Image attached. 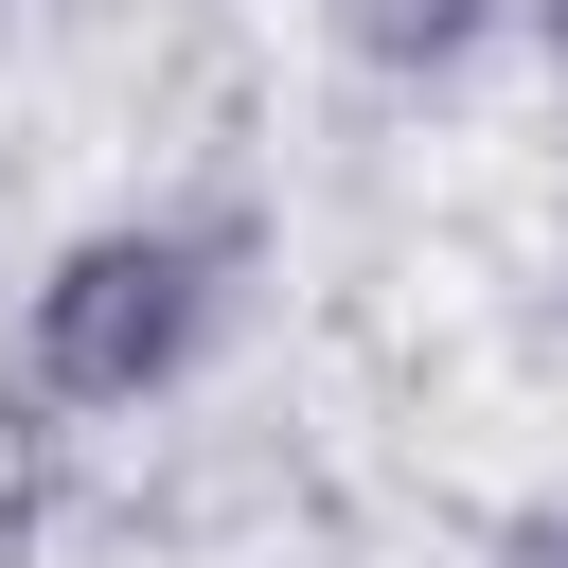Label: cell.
Masks as SVG:
<instances>
[{
	"mask_svg": "<svg viewBox=\"0 0 568 568\" xmlns=\"http://www.w3.org/2000/svg\"><path fill=\"white\" fill-rule=\"evenodd\" d=\"M231 337V231L213 213H89L18 284V390L53 426H142Z\"/></svg>",
	"mask_w": 568,
	"mask_h": 568,
	"instance_id": "cell-1",
	"label": "cell"
},
{
	"mask_svg": "<svg viewBox=\"0 0 568 568\" xmlns=\"http://www.w3.org/2000/svg\"><path fill=\"white\" fill-rule=\"evenodd\" d=\"M497 36H515V0H337V53L373 89H462Z\"/></svg>",
	"mask_w": 568,
	"mask_h": 568,
	"instance_id": "cell-2",
	"label": "cell"
},
{
	"mask_svg": "<svg viewBox=\"0 0 568 568\" xmlns=\"http://www.w3.org/2000/svg\"><path fill=\"white\" fill-rule=\"evenodd\" d=\"M515 36H532V53H550V71H568V0H515Z\"/></svg>",
	"mask_w": 568,
	"mask_h": 568,
	"instance_id": "cell-3",
	"label": "cell"
},
{
	"mask_svg": "<svg viewBox=\"0 0 568 568\" xmlns=\"http://www.w3.org/2000/svg\"><path fill=\"white\" fill-rule=\"evenodd\" d=\"M515 568H568V515H532V532H515Z\"/></svg>",
	"mask_w": 568,
	"mask_h": 568,
	"instance_id": "cell-4",
	"label": "cell"
}]
</instances>
